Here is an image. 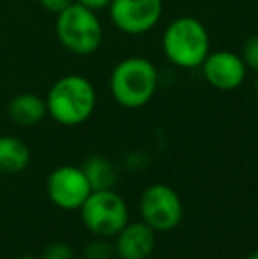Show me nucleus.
<instances>
[{"label": "nucleus", "mask_w": 258, "mask_h": 259, "mask_svg": "<svg viewBox=\"0 0 258 259\" xmlns=\"http://www.w3.org/2000/svg\"><path fill=\"white\" fill-rule=\"evenodd\" d=\"M45 101L48 115L57 123L76 127L85 123L92 116L97 94L85 76L65 74L53 83Z\"/></svg>", "instance_id": "nucleus-1"}, {"label": "nucleus", "mask_w": 258, "mask_h": 259, "mask_svg": "<svg viewBox=\"0 0 258 259\" xmlns=\"http://www.w3.org/2000/svg\"><path fill=\"white\" fill-rule=\"evenodd\" d=\"M159 85L156 65L145 57H128L110 74V92L122 108L138 109L149 104Z\"/></svg>", "instance_id": "nucleus-2"}, {"label": "nucleus", "mask_w": 258, "mask_h": 259, "mask_svg": "<svg viewBox=\"0 0 258 259\" xmlns=\"http://www.w3.org/2000/svg\"><path fill=\"white\" fill-rule=\"evenodd\" d=\"M163 53L180 69H196L210 53L205 25L193 16H179L163 32Z\"/></svg>", "instance_id": "nucleus-3"}, {"label": "nucleus", "mask_w": 258, "mask_h": 259, "mask_svg": "<svg viewBox=\"0 0 258 259\" xmlns=\"http://www.w3.org/2000/svg\"><path fill=\"white\" fill-rule=\"evenodd\" d=\"M55 34L67 52L85 57L99 50L104 32L96 11L72 2L57 14Z\"/></svg>", "instance_id": "nucleus-4"}, {"label": "nucleus", "mask_w": 258, "mask_h": 259, "mask_svg": "<svg viewBox=\"0 0 258 259\" xmlns=\"http://www.w3.org/2000/svg\"><path fill=\"white\" fill-rule=\"evenodd\" d=\"M85 228L97 238H114L129 222V208L114 189L92 191L80 208Z\"/></svg>", "instance_id": "nucleus-5"}, {"label": "nucleus", "mask_w": 258, "mask_h": 259, "mask_svg": "<svg viewBox=\"0 0 258 259\" xmlns=\"http://www.w3.org/2000/svg\"><path fill=\"white\" fill-rule=\"evenodd\" d=\"M141 221L156 233L172 231L180 224L184 215L182 201L175 189L165 184L149 185L140 198Z\"/></svg>", "instance_id": "nucleus-6"}, {"label": "nucleus", "mask_w": 258, "mask_h": 259, "mask_svg": "<svg viewBox=\"0 0 258 259\" xmlns=\"http://www.w3.org/2000/svg\"><path fill=\"white\" fill-rule=\"evenodd\" d=\"M46 192L55 206H59L60 210L72 211L82 208L92 192V187L82 167L65 164L55 167L50 173L46 180Z\"/></svg>", "instance_id": "nucleus-7"}, {"label": "nucleus", "mask_w": 258, "mask_h": 259, "mask_svg": "<svg viewBox=\"0 0 258 259\" xmlns=\"http://www.w3.org/2000/svg\"><path fill=\"white\" fill-rule=\"evenodd\" d=\"M110 20L122 34L141 35L159 23L163 0H112Z\"/></svg>", "instance_id": "nucleus-8"}, {"label": "nucleus", "mask_w": 258, "mask_h": 259, "mask_svg": "<svg viewBox=\"0 0 258 259\" xmlns=\"http://www.w3.org/2000/svg\"><path fill=\"white\" fill-rule=\"evenodd\" d=\"M200 67H202L205 81L212 89L221 90V92L237 90L244 83L246 74H248V67L241 55L228 52V50L209 53Z\"/></svg>", "instance_id": "nucleus-9"}, {"label": "nucleus", "mask_w": 258, "mask_h": 259, "mask_svg": "<svg viewBox=\"0 0 258 259\" xmlns=\"http://www.w3.org/2000/svg\"><path fill=\"white\" fill-rule=\"evenodd\" d=\"M156 247V231L143 221L128 222L115 235V256L119 259H149Z\"/></svg>", "instance_id": "nucleus-10"}, {"label": "nucleus", "mask_w": 258, "mask_h": 259, "mask_svg": "<svg viewBox=\"0 0 258 259\" xmlns=\"http://www.w3.org/2000/svg\"><path fill=\"white\" fill-rule=\"evenodd\" d=\"M7 113L14 123L30 127L41 122L48 115V109H46V101L43 97L35 94H20L11 99Z\"/></svg>", "instance_id": "nucleus-11"}, {"label": "nucleus", "mask_w": 258, "mask_h": 259, "mask_svg": "<svg viewBox=\"0 0 258 259\" xmlns=\"http://www.w3.org/2000/svg\"><path fill=\"white\" fill-rule=\"evenodd\" d=\"M30 162L27 143L14 136H0V173H20Z\"/></svg>", "instance_id": "nucleus-12"}, {"label": "nucleus", "mask_w": 258, "mask_h": 259, "mask_svg": "<svg viewBox=\"0 0 258 259\" xmlns=\"http://www.w3.org/2000/svg\"><path fill=\"white\" fill-rule=\"evenodd\" d=\"M82 169L85 171L92 191H106V189H114L115 184H117V169L106 157H90V159L85 160Z\"/></svg>", "instance_id": "nucleus-13"}, {"label": "nucleus", "mask_w": 258, "mask_h": 259, "mask_svg": "<svg viewBox=\"0 0 258 259\" xmlns=\"http://www.w3.org/2000/svg\"><path fill=\"white\" fill-rule=\"evenodd\" d=\"M115 254L114 247L106 242V238H97L94 242L87 243L83 249L85 259H110Z\"/></svg>", "instance_id": "nucleus-14"}, {"label": "nucleus", "mask_w": 258, "mask_h": 259, "mask_svg": "<svg viewBox=\"0 0 258 259\" xmlns=\"http://www.w3.org/2000/svg\"><path fill=\"white\" fill-rule=\"evenodd\" d=\"M241 57H242V60H244L246 67L258 72V34L251 35V37L244 42Z\"/></svg>", "instance_id": "nucleus-15"}, {"label": "nucleus", "mask_w": 258, "mask_h": 259, "mask_svg": "<svg viewBox=\"0 0 258 259\" xmlns=\"http://www.w3.org/2000/svg\"><path fill=\"white\" fill-rule=\"evenodd\" d=\"M41 259H75V250L69 243L55 242L46 247Z\"/></svg>", "instance_id": "nucleus-16"}, {"label": "nucleus", "mask_w": 258, "mask_h": 259, "mask_svg": "<svg viewBox=\"0 0 258 259\" xmlns=\"http://www.w3.org/2000/svg\"><path fill=\"white\" fill-rule=\"evenodd\" d=\"M72 2H75V0H39V4H41L46 11H50V13H53V14L62 13L65 7H69Z\"/></svg>", "instance_id": "nucleus-17"}, {"label": "nucleus", "mask_w": 258, "mask_h": 259, "mask_svg": "<svg viewBox=\"0 0 258 259\" xmlns=\"http://www.w3.org/2000/svg\"><path fill=\"white\" fill-rule=\"evenodd\" d=\"M75 2L83 7H89L92 11H101V9H108L112 0H75Z\"/></svg>", "instance_id": "nucleus-18"}, {"label": "nucleus", "mask_w": 258, "mask_h": 259, "mask_svg": "<svg viewBox=\"0 0 258 259\" xmlns=\"http://www.w3.org/2000/svg\"><path fill=\"white\" fill-rule=\"evenodd\" d=\"M246 259H258V250H255V252H251Z\"/></svg>", "instance_id": "nucleus-19"}, {"label": "nucleus", "mask_w": 258, "mask_h": 259, "mask_svg": "<svg viewBox=\"0 0 258 259\" xmlns=\"http://www.w3.org/2000/svg\"><path fill=\"white\" fill-rule=\"evenodd\" d=\"M255 94H256V99H258V74H256V81H255Z\"/></svg>", "instance_id": "nucleus-20"}, {"label": "nucleus", "mask_w": 258, "mask_h": 259, "mask_svg": "<svg viewBox=\"0 0 258 259\" xmlns=\"http://www.w3.org/2000/svg\"><path fill=\"white\" fill-rule=\"evenodd\" d=\"M18 259H38V257H32V256H21V257H18Z\"/></svg>", "instance_id": "nucleus-21"}]
</instances>
